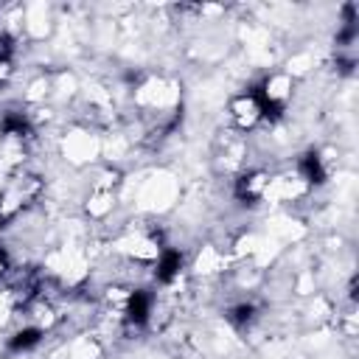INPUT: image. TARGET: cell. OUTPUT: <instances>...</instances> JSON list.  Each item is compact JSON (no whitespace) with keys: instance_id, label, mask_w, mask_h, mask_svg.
I'll list each match as a JSON object with an SVG mask.
<instances>
[{"instance_id":"obj_7","label":"cell","mask_w":359,"mask_h":359,"mask_svg":"<svg viewBox=\"0 0 359 359\" xmlns=\"http://www.w3.org/2000/svg\"><path fill=\"white\" fill-rule=\"evenodd\" d=\"M11 76V62H8V53H0V81Z\"/></svg>"},{"instance_id":"obj_2","label":"cell","mask_w":359,"mask_h":359,"mask_svg":"<svg viewBox=\"0 0 359 359\" xmlns=\"http://www.w3.org/2000/svg\"><path fill=\"white\" fill-rule=\"evenodd\" d=\"M266 185H269L266 174H261V171H250V174H244V177L236 182V196L244 199V202H255V199L264 196Z\"/></svg>"},{"instance_id":"obj_6","label":"cell","mask_w":359,"mask_h":359,"mask_svg":"<svg viewBox=\"0 0 359 359\" xmlns=\"http://www.w3.org/2000/svg\"><path fill=\"white\" fill-rule=\"evenodd\" d=\"M230 323L233 325H250L252 323V317H255V309L250 306V303H238V306H233L230 309Z\"/></svg>"},{"instance_id":"obj_4","label":"cell","mask_w":359,"mask_h":359,"mask_svg":"<svg viewBox=\"0 0 359 359\" xmlns=\"http://www.w3.org/2000/svg\"><path fill=\"white\" fill-rule=\"evenodd\" d=\"M180 266H182V255L177 252V250H165L163 255H160V261H157V280H163V283H168L177 272H180Z\"/></svg>"},{"instance_id":"obj_5","label":"cell","mask_w":359,"mask_h":359,"mask_svg":"<svg viewBox=\"0 0 359 359\" xmlns=\"http://www.w3.org/2000/svg\"><path fill=\"white\" fill-rule=\"evenodd\" d=\"M39 339H42V331L39 328H22V331H17L14 337H11V348L14 351H28V348H34V345H39Z\"/></svg>"},{"instance_id":"obj_3","label":"cell","mask_w":359,"mask_h":359,"mask_svg":"<svg viewBox=\"0 0 359 359\" xmlns=\"http://www.w3.org/2000/svg\"><path fill=\"white\" fill-rule=\"evenodd\" d=\"M297 171H300V177H303L306 182H323V180H325L323 160H320V154H314V151H309V154H303V157H300Z\"/></svg>"},{"instance_id":"obj_1","label":"cell","mask_w":359,"mask_h":359,"mask_svg":"<svg viewBox=\"0 0 359 359\" xmlns=\"http://www.w3.org/2000/svg\"><path fill=\"white\" fill-rule=\"evenodd\" d=\"M230 115H233V121H236L241 129L255 126V123L264 118V107H261L258 93H244V95H238V98L230 104Z\"/></svg>"},{"instance_id":"obj_8","label":"cell","mask_w":359,"mask_h":359,"mask_svg":"<svg viewBox=\"0 0 359 359\" xmlns=\"http://www.w3.org/2000/svg\"><path fill=\"white\" fill-rule=\"evenodd\" d=\"M6 269H8V261H6V255H3V252H0V275H3V272H6Z\"/></svg>"}]
</instances>
